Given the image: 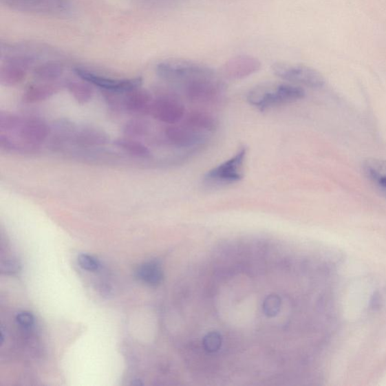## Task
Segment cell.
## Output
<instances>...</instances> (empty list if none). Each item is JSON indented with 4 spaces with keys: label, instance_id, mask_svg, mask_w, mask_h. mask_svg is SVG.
I'll use <instances>...</instances> for the list:
<instances>
[{
    "label": "cell",
    "instance_id": "obj_1",
    "mask_svg": "<svg viewBox=\"0 0 386 386\" xmlns=\"http://www.w3.org/2000/svg\"><path fill=\"white\" fill-rule=\"evenodd\" d=\"M305 92L301 86L292 83L270 82L255 86L248 93V103L261 111L294 103L303 99Z\"/></svg>",
    "mask_w": 386,
    "mask_h": 386
},
{
    "label": "cell",
    "instance_id": "obj_2",
    "mask_svg": "<svg viewBox=\"0 0 386 386\" xmlns=\"http://www.w3.org/2000/svg\"><path fill=\"white\" fill-rule=\"evenodd\" d=\"M156 73L164 81L184 85L199 78L215 76L211 68L193 61L168 60L156 66Z\"/></svg>",
    "mask_w": 386,
    "mask_h": 386
},
{
    "label": "cell",
    "instance_id": "obj_3",
    "mask_svg": "<svg viewBox=\"0 0 386 386\" xmlns=\"http://www.w3.org/2000/svg\"><path fill=\"white\" fill-rule=\"evenodd\" d=\"M248 155L246 146L240 147L231 158L209 170L204 176V182L209 186H223L239 182L244 177V169Z\"/></svg>",
    "mask_w": 386,
    "mask_h": 386
},
{
    "label": "cell",
    "instance_id": "obj_4",
    "mask_svg": "<svg viewBox=\"0 0 386 386\" xmlns=\"http://www.w3.org/2000/svg\"><path fill=\"white\" fill-rule=\"evenodd\" d=\"M272 70L283 81L310 89H320L325 83L324 77L317 70L305 65L277 62L272 65Z\"/></svg>",
    "mask_w": 386,
    "mask_h": 386
},
{
    "label": "cell",
    "instance_id": "obj_5",
    "mask_svg": "<svg viewBox=\"0 0 386 386\" xmlns=\"http://www.w3.org/2000/svg\"><path fill=\"white\" fill-rule=\"evenodd\" d=\"M75 74L85 82L92 84L107 92L125 93L140 87L141 78H114L101 76L81 68L75 69Z\"/></svg>",
    "mask_w": 386,
    "mask_h": 386
},
{
    "label": "cell",
    "instance_id": "obj_6",
    "mask_svg": "<svg viewBox=\"0 0 386 386\" xmlns=\"http://www.w3.org/2000/svg\"><path fill=\"white\" fill-rule=\"evenodd\" d=\"M164 136L169 143L178 148L199 147L208 141V133L184 125H169L164 130Z\"/></svg>",
    "mask_w": 386,
    "mask_h": 386
},
{
    "label": "cell",
    "instance_id": "obj_7",
    "mask_svg": "<svg viewBox=\"0 0 386 386\" xmlns=\"http://www.w3.org/2000/svg\"><path fill=\"white\" fill-rule=\"evenodd\" d=\"M184 85L186 96L194 102H210L217 99L224 90L216 76L199 78Z\"/></svg>",
    "mask_w": 386,
    "mask_h": 386
},
{
    "label": "cell",
    "instance_id": "obj_8",
    "mask_svg": "<svg viewBox=\"0 0 386 386\" xmlns=\"http://www.w3.org/2000/svg\"><path fill=\"white\" fill-rule=\"evenodd\" d=\"M50 132L49 125L43 120L37 117H22L19 127L14 135L26 144L39 148L48 138Z\"/></svg>",
    "mask_w": 386,
    "mask_h": 386
},
{
    "label": "cell",
    "instance_id": "obj_9",
    "mask_svg": "<svg viewBox=\"0 0 386 386\" xmlns=\"http://www.w3.org/2000/svg\"><path fill=\"white\" fill-rule=\"evenodd\" d=\"M149 115L162 123L174 125L184 119L185 107L175 98L161 97L153 100Z\"/></svg>",
    "mask_w": 386,
    "mask_h": 386
},
{
    "label": "cell",
    "instance_id": "obj_10",
    "mask_svg": "<svg viewBox=\"0 0 386 386\" xmlns=\"http://www.w3.org/2000/svg\"><path fill=\"white\" fill-rule=\"evenodd\" d=\"M153 100L151 93L138 88L125 92L116 105L121 103L125 109L132 114H149Z\"/></svg>",
    "mask_w": 386,
    "mask_h": 386
},
{
    "label": "cell",
    "instance_id": "obj_11",
    "mask_svg": "<svg viewBox=\"0 0 386 386\" xmlns=\"http://www.w3.org/2000/svg\"><path fill=\"white\" fill-rule=\"evenodd\" d=\"M261 68V62L250 56H239L228 61L224 74L230 80H242L252 75Z\"/></svg>",
    "mask_w": 386,
    "mask_h": 386
},
{
    "label": "cell",
    "instance_id": "obj_12",
    "mask_svg": "<svg viewBox=\"0 0 386 386\" xmlns=\"http://www.w3.org/2000/svg\"><path fill=\"white\" fill-rule=\"evenodd\" d=\"M363 171L369 183L386 197V160H366L363 164Z\"/></svg>",
    "mask_w": 386,
    "mask_h": 386
},
{
    "label": "cell",
    "instance_id": "obj_13",
    "mask_svg": "<svg viewBox=\"0 0 386 386\" xmlns=\"http://www.w3.org/2000/svg\"><path fill=\"white\" fill-rule=\"evenodd\" d=\"M72 141L82 147H97L109 143V138L107 133L100 129L84 126L76 129Z\"/></svg>",
    "mask_w": 386,
    "mask_h": 386
},
{
    "label": "cell",
    "instance_id": "obj_14",
    "mask_svg": "<svg viewBox=\"0 0 386 386\" xmlns=\"http://www.w3.org/2000/svg\"><path fill=\"white\" fill-rule=\"evenodd\" d=\"M184 124L206 133L214 132L217 127V122L211 114L203 111H193L185 117Z\"/></svg>",
    "mask_w": 386,
    "mask_h": 386
},
{
    "label": "cell",
    "instance_id": "obj_15",
    "mask_svg": "<svg viewBox=\"0 0 386 386\" xmlns=\"http://www.w3.org/2000/svg\"><path fill=\"white\" fill-rule=\"evenodd\" d=\"M59 87L54 84H39L31 86L23 94L22 101L25 104H36L47 100L58 92Z\"/></svg>",
    "mask_w": 386,
    "mask_h": 386
},
{
    "label": "cell",
    "instance_id": "obj_16",
    "mask_svg": "<svg viewBox=\"0 0 386 386\" xmlns=\"http://www.w3.org/2000/svg\"><path fill=\"white\" fill-rule=\"evenodd\" d=\"M0 148L6 153H33L39 148L29 145L17 137L7 133H0Z\"/></svg>",
    "mask_w": 386,
    "mask_h": 386
},
{
    "label": "cell",
    "instance_id": "obj_17",
    "mask_svg": "<svg viewBox=\"0 0 386 386\" xmlns=\"http://www.w3.org/2000/svg\"><path fill=\"white\" fill-rule=\"evenodd\" d=\"M136 277L148 286H157L162 281L163 272L158 264L149 262L138 267Z\"/></svg>",
    "mask_w": 386,
    "mask_h": 386
},
{
    "label": "cell",
    "instance_id": "obj_18",
    "mask_svg": "<svg viewBox=\"0 0 386 386\" xmlns=\"http://www.w3.org/2000/svg\"><path fill=\"white\" fill-rule=\"evenodd\" d=\"M114 145L131 156L139 158H148L151 153L149 148L140 142L131 138H119L114 141Z\"/></svg>",
    "mask_w": 386,
    "mask_h": 386
},
{
    "label": "cell",
    "instance_id": "obj_19",
    "mask_svg": "<svg viewBox=\"0 0 386 386\" xmlns=\"http://www.w3.org/2000/svg\"><path fill=\"white\" fill-rule=\"evenodd\" d=\"M67 89L77 103L80 105L88 104L93 98L94 91L89 83H69L67 85Z\"/></svg>",
    "mask_w": 386,
    "mask_h": 386
},
{
    "label": "cell",
    "instance_id": "obj_20",
    "mask_svg": "<svg viewBox=\"0 0 386 386\" xmlns=\"http://www.w3.org/2000/svg\"><path fill=\"white\" fill-rule=\"evenodd\" d=\"M22 117L2 112L0 114V131L7 135H14L19 127Z\"/></svg>",
    "mask_w": 386,
    "mask_h": 386
},
{
    "label": "cell",
    "instance_id": "obj_21",
    "mask_svg": "<svg viewBox=\"0 0 386 386\" xmlns=\"http://www.w3.org/2000/svg\"><path fill=\"white\" fill-rule=\"evenodd\" d=\"M25 77V74L19 67H6L2 70L1 83L5 86H14L19 84Z\"/></svg>",
    "mask_w": 386,
    "mask_h": 386
},
{
    "label": "cell",
    "instance_id": "obj_22",
    "mask_svg": "<svg viewBox=\"0 0 386 386\" xmlns=\"http://www.w3.org/2000/svg\"><path fill=\"white\" fill-rule=\"evenodd\" d=\"M149 131L148 124L140 120L129 121L126 123L123 128V133L129 138L143 137Z\"/></svg>",
    "mask_w": 386,
    "mask_h": 386
},
{
    "label": "cell",
    "instance_id": "obj_23",
    "mask_svg": "<svg viewBox=\"0 0 386 386\" xmlns=\"http://www.w3.org/2000/svg\"><path fill=\"white\" fill-rule=\"evenodd\" d=\"M281 308V299L277 295L267 297L263 304V310L267 317L277 316Z\"/></svg>",
    "mask_w": 386,
    "mask_h": 386
},
{
    "label": "cell",
    "instance_id": "obj_24",
    "mask_svg": "<svg viewBox=\"0 0 386 386\" xmlns=\"http://www.w3.org/2000/svg\"><path fill=\"white\" fill-rule=\"evenodd\" d=\"M62 73V69L57 65H45L39 67L35 72V75L43 81H51L58 77Z\"/></svg>",
    "mask_w": 386,
    "mask_h": 386
},
{
    "label": "cell",
    "instance_id": "obj_25",
    "mask_svg": "<svg viewBox=\"0 0 386 386\" xmlns=\"http://www.w3.org/2000/svg\"><path fill=\"white\" fill-rule=\"evenodd\" d=\"M222 344V337L217 332H211L204 336L203 345L208 352H217Z\"/></svg>",
    "mask_w": 386,
    "mask_h": 386
},
{
    "label": "cell",
    "instance_id": "obj_26",
    "mask_svg": "<svg viewBox=\"0 0 386 386\" xmlns=\"http://www.w3.org/2000/svg\"><path fill=\"white\" fill-rule=\"evenodd\" d=\"M78 263L83 269L88 271H96L100 266V264L96 258L85 254L78 257Z\"/></svg>",
    "mask_w": 386,
    "mask_h": 386
},
{
    "label": "cell",
    "instance_id": "obj_27",
    "mask_svg": "<svg viewBox=\"0 0 386 386\" xmlns=\"http://www.w3.org/2000/svg\"><path fill=\"white\" fill-rule=\"evenodd\" d=\"M17 321L21 328L29 329L34 324V317L28 312H21L17 314Z\"/></svg>",
    "mask_w": 386,
    "mask_h": 386
},
{
    "label": "cell",
    "instance_id": "obj_28",
    "mask_svg": "<svg viewBox=\"0 0 386 386\" xmlns=\"http://www.w3.org/2000/svg\"><path fill=\"white\" fill-rule=\"evenodd\" d=\"M19 270L18 263L13 261H8L2 264V271L6 273L17 272Z\"/></svg>",
    "mask_w": 386,
    "mask_h": 386
}]
</instances>
